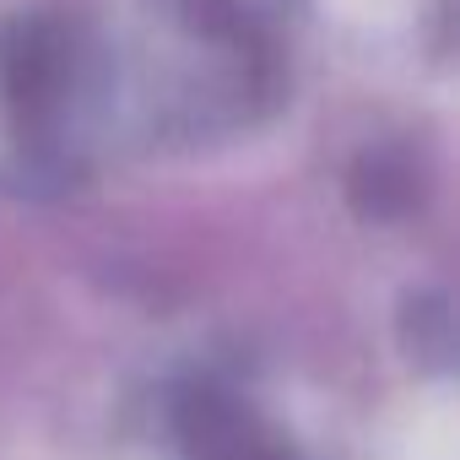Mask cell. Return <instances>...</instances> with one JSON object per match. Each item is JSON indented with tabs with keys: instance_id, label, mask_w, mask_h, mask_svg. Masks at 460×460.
Instances as JSON below:
<instances>
[{
	"instance_id": "cell-1",
	"label": "cell",
	"mask_w": 460,
	"mask_h": 460,
	"mask_svg": "<svg viewBox=\"0 0 460 460\" xmlns=\"http://www.w3.org/2000/svg\"><path fill=\"white\" fill-rule=\"evenodd\" d=\"M168 433L179 460H309L255 395L222 379L184 385L168 406Z\"/></svg>"
}]
</instances>
